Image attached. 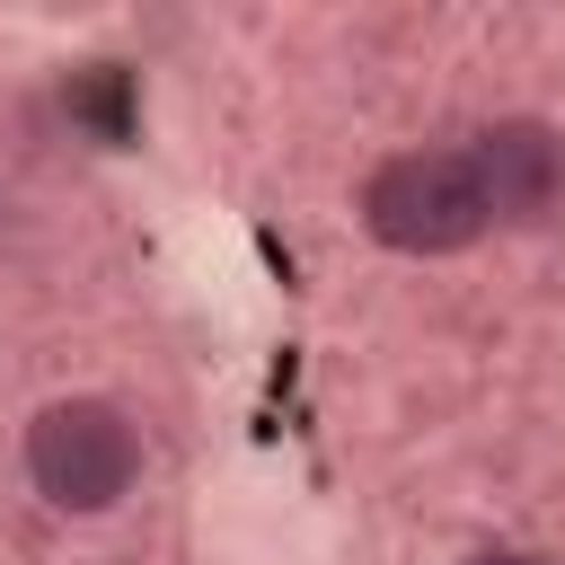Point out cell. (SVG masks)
<instances>
[{
	"label": "cell",
	"mask_w": 565,
	"mask_h": 565,
	"mask_svg": "<svg viewBox=\"0 0 565 565\" xmlns=\"http://www.w3.org/2000/svg\"><path fill=\"white\" fill-rule=\"evenodd\" d=\"M132 468H141V441H132L124 406H106V397H53L26 424V477L62 512H106L132 486Z\"/></svg>",
	"instance_id": "cell-2"
},
{
	"label": "cell",
	"mask_w": 565,
	"mask_h": 565,
	"mask_svg": "<svg viewBox=\"0 0 565 565\" xmlns=\"http://www.w3.org/2000/svg\"><path fill=\"white\" fill-rule=\"evenodd\" d=\"M468 177L486 194V221H547L565 194V141L539 115H503L468 141Z\"/></svg>",
	"instance_id": "cell-3"
},
{
	"label": "cell",
	"mask_w": 565,
	"mask_h": 565,
	"mask_svg": "<svg viewBox=\"0 0 565 565\" xmlns=\"http://www.w3.org/2000/svg\"><path fill=\"white\" fill-rule=\"evenodd\" d=\"M468 565H539V556H468Z\"/></svg>",
	"instance_id": "cell-4"
},
{
	"label": "cell",
	"mask_w": 565,
	"mask_h": 565,
	"mask_svg": "<svg viewBox=\"0 0 565 565\" xmlns=\"http://www.w3.org/2000/svg\"><path fill=\"white\" fill-rule=\"evenodd\" d=\"M362 221L397 256H450L486 230V194L468 177V150H406L362 185Z\"/></svg>",
	"instance_id": "cell-1"
}]
</instances>
